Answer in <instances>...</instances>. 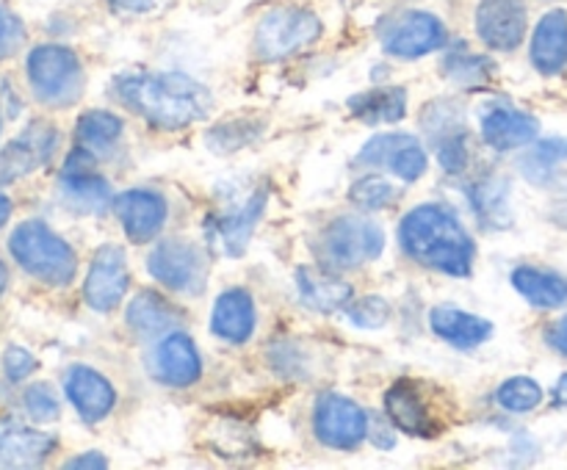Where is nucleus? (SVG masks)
Here are the masks:
<instances>
[{"mask_svg": "<svg viewBox=\"0 0 567 470\" xmlns=\"http://www.w3.org/2000/svg\"><path fill=\"white\" fill-rule=\"evenodd\" d=\"M11 210H14V202H11V199L6 197V194H0V230H3V227L9 224Z\"/></svg>", "mask_w": 567, "mask_h": 470, "instance_id": "09e8293b", "label": "nucleus"}, {"mask_svg": "<svg viewBox=\"0 0 567 470\" xmlns=\"http://www.w3.org/2000/svg\"><path fill=\"white\" fill-rule=\"evenodd\" d=\"M554 407H567V374L554 387Z\"/></svg>", "mask_w": 567, "mask_h": 470, "instance_id": "de8ad7c7", "label": "nucleus"}, {"mask_svg": "<svg viewBox=\"0 0 567 470\" xmlns=\"http://www.w3.org/2000/svg\"><path fill=\"white\" fill-rule=\"evenodd\" d=\"M175 0H109L114 14L122 17H158L164 14Z\"/></svg>", "mask_w": 567, "mask_h": 470, "instance_id": "37998d69", "label": "nucleus"}, {"mask_svg": "<svg viewBox=\"0 0 567 470\" xmlns=\"http://www.w3.org/2000/svg\"><path fill=\"white\" fill-rule=\"evenodd\" d=\"M513 288L535 307L551 310L567 304V276L557 274V271L537 269V265H518L513 271Z\"/></svg>", "mask_w": 567, "mask_h": 470, "instance_id": "bb28decb", "label": "nucleus"}, {"mask_svg": "<svg viewBox=\"0 0 567 470\" xmlns=\"http://www.w3.org/2000/svg\"><path fill=\"white\" fill-rule=\"evenodd\" d=\"M127 326L142 337H158L181 321V310L155 291H138L127 304Z\"/></svg>", "mask_w": 567, "mask_h": 470, "instance_id": "a878e982", "label": "nucleus"}, {"mask_svg": "<svg viewBox=\"0 0 567 470\" xmlns=\"http://www.w3.org/2000/svg\"><path fill=\"white\" fill-rule=\"evenodd\" d=\"M399 243L410 260L452 276H471L474 241L452 208L437 202L419 205L399 224Z\"/></svg>", "mask_w": 567, "mask_h": 470, "instance_id": "f03ea898", "label": "nucleus"}, {"mask_svg": "<svg viewBox=\"0 0 567 470\" xmlns=\"http://www.w3.org/2000/svg\"><path fill=\"white\" fill-rule=\"evenodd\" d=\"M349 114L365 125H393L408 114V92L402 86H374L349 97Z\"/></svg>", "mask_w": 567, "mask_h": 470, "instance_id": "393cba45", "label": "nucleus"}, {"mask_svg": "<svg viewBox=\"0 0 567 470\" xmlns=\"http://www.w3.org/2000/svg\"><path fill=\"white\" fill-rule=\"evenodd\" d=\"M114 213L133 243H147L164 230L169 205L164 194L150 191V188H131L114 197Z\"/></svg>", "mask_w": 567, "mask_h": 470, "instance_id": "4468645a", "label": "nucleus"}, {"mask_svg": "<svg viewBox=\"0 0 567 470\" xmlns=\"http://www.w3.org/2000/svg\"><path fill=\"white\" fill-rule=\"evenodd\" d=\"M537 133H540V122L526 111L513 108V105H491L482 114V138L496 153L529 147Z\"/></svg>", "mask_w": 567, "mask_h": 470, "instance_id": "aec40b11", "label": "nucleus"}, {"mask_svg": "<svg viewBox=\"0 0 567 470\" xmlns=\"http://www.w3.org/2000/svg\"><path fill=\"white\" fill-rule=\"evenodd\" d=\"M153 376L169 387H192L203 376V359L186 332H169L153 348Z\"/></svg>", "mask_w": 567, "mask_h": 470, "instance_id": "2eb2a0df", "label": "nucleus"}, {"mask_svg": "<svg viewBox=\"0 0 567 470\" xmlns=\"http://www.w3.org/2000/svg\"><path fill=\"white\" fill-rule=\"evenodd\" d=\"M385 412L399 431L413 437H435L441 424L432 415L430 404L419 393V385L408 379L393 382L391 390L385 393Z\"/></svg>", "mask_w": 567, "mask_h": 470, "instance_id": "6ab92c4d", "label": "nucleus"}, {"mask_svg": "<svg viewBox=\"0 0 567 470\" xmlns=\"http://www.w3.org/2000/svg\"><path fill=\"white\" fill-rule=\"evenodd\" d=\"M0 133H3V114H0Z\"/></svg>", "mask_w": 567, "mask_h": 470, "instance_id": "3c124183", "label": "nucleus"}, {"mask_svg": "<svg viewBox=\"0 0 567 470\" xmlns=\"http://www.w3.org/2000/svg\"><path fill=\"white\" fill-rule=\"evenodd\" d=\"M297 288L305 307L316 313H336L352 302V285L324 269H299Z\"/></svg>", "mask_w": 567, "mask_h": 470, "instance_id": "b1692460", "label": "nucleus"}, {"mask_svg": "<svg viewBox=\"0 0 567 470\" xmlns=\"http://www.w3.org/2000/svg\"><path fill=\"white\" fill-rule=\"evenodd\" d=\"M443 44H446V25L430 11H404L388 31H382V48L393 59H421L441 50Z\"/></svg>", "mask_w": 567, "mask_h": 470, "instance_id": "9d476101", "label": "nucleus"}, {"mask_svg": "<svg viewBox=\"0 0 567 470\" xmlns=\"http://www.w3.org/2000/svg\"><path fill=\"white\" fill-rule=\"evenodd\" d=\"M468 199L480 216L482 227L487 230H504L513 224V210H509V182L502 177H485L468 188Z\"/></svg>", "mask_w": 567, "mask_h": 470, "instance_id": "cd10ccee", "label": "nucleus"}, {"mask_svg": "<svg viewBox=\"0 0 567 470\" xmlns=\"http://www.w3.org/2000/svg\"><path fill=\"white\" fill-rule=\"evenodd\" d=\"M496 401L507 412H532V409L540 407L543 387L535 379H529V376H513V379L498 385Z\"/></svg>", "mask_w": 567, "mask_h": 470, "instance_id": "473e14b6", "label": "nucleus"}, {"mask_svg": "<svg viewBox=\"0 0 567 470\" xmlns=\"http://www.w3.org/2000/svg\"><path fill=\"white\" fill-rule=\"evenodd\" d=\"M435 147L443 171H446V175H463L465 166H468V136H465V130L449 133V136L437 138Z\"/></svg>", "mask_w": 567, "mask_h": 470, "instance_id": "58836bf2", "label": "nucleus"}, {"mask_svg": "<svg viewBox=\"0 0 567 470\" xmlns=\"http://www.w3.org/2000/svg\"><path fill=\"white\" fill-rule=\"evenodd\" d=\"M266 130L264 119H255V116H238V119H227L221 125L210 127L205 133V144L210 147V153L230 155L236 149H244L247 144L258 142Z\"/></svg>", "mask_w": 567, "mask_h": 470, "instance_id": "c756f323", "label": "nucleus"}, {"mask_svg": "<svg viewBox=\"0 0 567 470\" xmlns=\"http://www.w3.org/2000/svg\"><path fill=\"white\" fill-rule=\"evenodd\" d=\"M22 39H25V28H22L20 17L11 14L6 6H0V61L14 55L20 50Z\"/></svg>", "mask_w": 567, "mask_h": 470, "instance_id": "a19ab883", "label": "nucleus"}, {"mask_svg": "<svg viewBox=\"0 0 567 470\" xmlns=\"http://www.w3.org/2000/svg\"><path fill=\"white\" fill-rule=\"evenodd\" d=\"M443 75L449 77L452 83L465 88H476V86H487L496 75V64L485 55H460L452 53L443 59Z\"/></svg>", "mask_w": 567, "mask_h": 470, "instance_id": "2f4dec72", "label": "nucleus"}, {"mask_svg": "<svg viewBox=\"0 0 567 470\" xmlns=\"http://www.w3.org/2000/svg\"><path fill=\"white\" fill-rule=\"evenodd\" d=\"M59 147V130L50 122H31L14 142L0 149V182L20 180L37 166H48Z\"/></svg>", "mask_w": 567, "mask_h": 470, "instance_id": "9b49d317", "label": "nucleus"}, {"mask_svg": "<svg viewBox=\"0 0 567 470\" xmlns=\"http://www.w3.org/2000/svg\"><path fill=\"white\" fill-rule=\"evenodd\" d=\"M6 288H9V269H6V263L0 260V296L6 293Z\"/></svg>", "mask_w": 567, "mask_h": 470, "instance_id": "8fccbe9b", "label": "nucleus"}, {"mask_svg": "<svg viewBox=\"0 0 567 470\" xmlns=\"http://www.w3.org/2000/svg\"><path fill=\"white\" fill-rule=\"evenodd\" d=\"M388 169H391L393 175L404 182H415L419 177H424L426 153H424V147L419 144V138L410 136L408 142H404L402 147L391 155V160H388Z\"/></svg>", "mask_w": 567, "mask_h": 470, "instance_id": "c9c22d12", "label": "nucleus"}, {"mask_svg": "<svg viewBox=\"0 0 567 470\" xmlns=\"http://www.w3.org/2000/svg\"><path fill=\"white\" fill-rule=\"evenodd\" d=\"M64 393L86 424H100L103 418H109L116 404L114 385L89 365H72L66 370Z\"/></svg>", "mask_w": 567, "mask_h": 470, "instance_id": "dca6fc26", "label": "nucleus"}, {"mask_svg": "<svg viewBox=\"0 0 567 470\" xmlns=\"http://www.w3.org/2000/svg\"><path fill=\"white\" fill-rule=\"evenodd\" d=\"M9 252L25 274L44 285L64 288L78 274L75 249L39 219H28L14 227L9 238Z\"/></svg>", "mask_w": 567, "mask_h": 470, "instance_id": "7ed1b4c3", "label": "nucleus"}, {"mask_svg": "<svg viewBox=\"0 0 567 470\" xmlns=\"http://www.w3.org/2000/svg\"><path fill=\"white\" fill-rule=\"evenodd\" d=\"M266 197H269V194H266L264 186L252 188L247 197L227 205V208L221 210V213H216V219L210 221V224H214V232L219 236L221 247H225V252L230 254V258H238V254L247 249L249 238H252L255 227H258L260 216H264L266 210Z\"/></svg>", "mask_w": 567, "mask_h": 470, "instance_id": "f3484780", "label": "nucleus"}, {"mask_svg": "<svg viewBox=\"0 0 567 470\" xmlns=\"http://www.w3.org/2000/svg\"><path fill=\"white\" fill-rule=\"evenodd\" d=\"M343 310H347V318L360 330H380L391 318V304L382 296H363Z\"/></svg>", "mask_w": 567, "mask_h": 470, "instance_id": "e433bc0d", "label": "nucleus"}, {"mask_svg": "<svg viewBox=\"0 0 567 470\" xmlns=\"http://www.w3.org/2000/svg\"><path fill=\"white\" fill-rule=\"evenodd\" d=\"M529 59L540 75H559L567 66V11L551 9L532 33Z\"/></svg>", "mask_w": 567, "mask_h": 470, "instance_id": "4be33fe9", "label": "nucleus"}, {"mask_svg": "<svg viewBox=\"0 0 567 470\" xmlns=\"http://www.w3.org/2000/svg\"><path fill=\"white\" fill-rule=\"evenodd\" d=\"M147 271L169 291L199 293L205 288V276H208V258L194 241L166 238L150 252Z\"/></svg>", "mask_w": 567, "mask_h": 470, "instance_id": "0eeeda50", "label": "nucleus"}, {"mask_svg": "<svg viewBox=\"0 0 567 470\" xmlns=\"http://www.w3.org/2000/svg\"><path fill=\"white\" fill-rule=\"evenodd\" d=\"M369 415L341 393H321L313 409V431L327 448L352 451L369 435Z\"/></svg>", "mask_w": 567, "mask_h": 470, "instance_id": "6e6552de", "label": "nucleus"}, {"mask_svg": "<svg viewBox=\"0 0 567 470\" xmlns=\"http://www.w3.org/2000/svg\"><path fill=\"white\" fill-rule=\"evenodd\" d=\"M396 188L393 182H388L385 177L380 175H365L360 180L352 182L349 188V202L358 205L360 210H382L388 205L396 202Z\"/></svg>", "mask_w": 567, "mask_h": 470, "instance_id": "72a5a7b5", "label": "nucleus"}, {"mask_svg": "<svg viewBox=\"0 0 567 470\" xmlns=\"http://www.w3.org/2000/svg\"><path fill=\"white\" fill-rule=\"evenodd\" d=\"M61 197L81 213H100L111 202V186L103 175L94 171V155L89 149L75 147L66 155L61 171Z\"/></svg>", "mask_w": 567, "mask_h": 470, "instance_id": "ddd939ff", "label": "nucleus"}, {"mask_svg": "<svg viewBox=\"0 0 567 470\" xmlns=\"http://www.w3.org/2000/svg\"><path fill=\"white\" fill-rule=\"evenodd\" d=\"M114 94L125 108L161 130H183L205 119L214 108V97L203 83L183 72H133L116 77Z\"/></svg>", "mask_w": 567, "mask_h": 470, "instance_id": "f257e3e1", "label": "nucleus"}, {"mask_svg": "<svg viewBox=\"0 0 567 470\" xmlns=\"http://www.w3.org/2000/svg\"><path fill=\"white\" fill-rule=\"evenodd\" d=\"M430 326L441 341L454 348H476L493 335V324L487 318L457 307H435L430 313Z\"/></svg>", "mask_w": 567, "mask_h": 470, "instance_id": "5701e85b", "label": "nucleus"}, {"mask_svg": "<svg viewBox=\"0 0 567 470\" xmlns=\"http://www.w3.org/2000/svg\"><path fill=\"white\" fill-rule=\"evenodd\" d=\"M421 122H424V130L432 142L449 136V133L465 130V116L454 100H432L421 114Z\"/></svg>", "mask_w": 567, "mask_h": 470, "instance_id": "f704fd0d", "label": "nucleus"}, {"mask_svg": "<svg viewBox=\"0 0 567 470\" xmlns=\"http://www.w3.org/2000/svg\"><path fill=\"white\" fill-rule=\"evenodd\" d=\"M385 249V232L374 219L365 216H341V219L330 221L319 238L321 263L327 269L349 271L360 269V265L377 260Z\"/></svg>", "mask_w": 567, "mask_h": 470, "instance_id": "39448f33", "label": "nucleus"}, {"mask_svg": "<svg viewBox=\"0 0 567 470\" xmlns=\"http://www.w3.org/2000/svg\"><path fill=\"white\" fill-rule=\"evenodd\" d=\"M109 464V459L103 457V453L97 451H89V453H78L75 459H70V462L64 464V468H105Z\"/></svg>", "mask_w": 567, "mask_h": 470, "instance_id": "a18cd8bd", "label": "nucleus"}, {"mask_svg": "<svg viewBox=\"0 0 567 470\" xmlns=\"http://www.w3.org/2000/svg\"><path fill=\"white\" fill-rule=\"evenodd\" d=\"M55 437L20 420H0V468H39L55 451Z\"/></svg>", "mask_w": 567, "mask_h": 470, "instance_id": "a211bd4d", "label": "nucleus"}, {"mask_svg": "<svg viewBox=\"0 0 567 470\" xmlns=\"http://www.w3.org/2000/svg\"><path fill=\"white\" fill-rule=\"evenodd\" d=\"M529 28V11L524 0H480L476 6V36L498 53L520 48Z\"/></svg>", "mask_w": 567, "mask_h": 470, "instance_id": "f8f14e48", "label": "nucleus"}, {"mask_svg": "<svg viewBox=\"0 0 567 470\" xmlns=\"http://www.w3.org/2000/svg\"><path fill=\"white\" fill-rule=\"evenodd\" d=\"M255 321H258V313H255L252 296L244 288H230V291L219 293V299L214 302L210 330L225 343L241 346L252 337Z\"/></svg>", "mask_w": 567, "mask_h": 470, "instance_id": "412c9836", "label": "nucleus"}, {"mask_svg": "<svg viewBox=\"0 0 567 470\" xmlns=\"http://www.w3.org/2000/svg\"><path fill=\"white\" fill-rule=\"evenodd\" d=\"M321 20L299 6H280L260 17L255 28V55L260 61H286L321 36Z\"/></svg>", "mask_w": 567, "mask_h": 470, "instance_id": "423d86ee", "label": "nucleus"}, {"mask_svg": "<svg viewBox=\"0 0 567 470\" xmlns=\"http://www.w3.org/2000/svg\"><path fill=\"white\" fill-rule=\"evenodd\" d=\"M28 86L48 108H70L86 88V75L75 50L64 44H39L25 61Z\"/></svg>", "mask_w": 567, "mask_h": 470, "instance_id": "20e7f679", "label": "nucleus"}, {"mask_svg": "<svg viewBox=\"0 0 567 470\" xmlns=\"http://www.w3.org/2000/svg\"><path fill=\"white\" fill-rule=\"evenodd\" d=\"M39 368L37 357L22 346H9L3 352V374L9 382H25Z\"/></svg>", "mask_w": 567, "mask_h": 470, "instance_id": "79ce46f5", "label": "nucleus"}, {"mask_svg": "<svg viewBox=\"0 0 567 470\" xmlns=\"http://www.w3.org/2000/svg\"><path fill=\"white\" fill-rule=\"evenodd\" d=\"M548 219H551L557 227H563V230H567V202L554 205V208L548 210Z\"/></svg>", "mask_w": 567, "mask_h": 470, "instance_id": "49530a36", "label": "nucleus"}, {"mask_svg": "<svg viewBox=\"0 0 567 470\" xmlns=\"http://www.w3.org/2000/svg\"><path fill=\"white\" fill-rule=\"evenodd\" d=\"M565 160L567 138H546V142L535 144V147L520 158V169H524L526 180H532L535 186H548Z\"/></svg>", "mask_w": 567, "mask_h": 470, "instance_id": "7c9ffc66", "label": "nucleus"}, {"mask_svg": "<svg viewBox=\"0 0 567 470\" xmlns=\"http://www.w3.org/2000/svg\"><path fill=\"white\" fill-rule=\"evenodd\" d=\"M22 407L39 424H48V420L59 418V398H55L53 387L44 385V382L25 387V393H22Z\"/></svg>", "mask_w": 567, "mask_h": 470, "instance_id": "ea45409f", "label": "nucleus"}, {"mask_svg": "<svg viewBox=\"0 0 567 470\" xmlns=\"http://www.w3.org/2000/svg\"><path fill=\"white\" fill-rule=\"evenodd\" d=\"M546 343L554 348V352L565 354V357H567V315H563V318L554 321V324L548 326Z\"/></svg>", "mask_w": 567, "mask_h": 470, "instance_id": "c03bdc74", "label": "nucleus"}, {"mask_svg": "<svg viewBox=\"0 0 567 470\" xmlns=\"http://www.w3.org/2000/svg\"><path fill=\"white\" fill-rule=\"evenodd\" d=\"M127 288H131V269H127L125 249L116 243H103L94 252L83 280V299L97 313H111L125 299Z\"/></svg>", "mask_w": 567, "mask_h": 470, "instance_id": "1a4fd4ad", "label": "nucleus"}, {"mask_svg": "<svg viewBox=\"0 0 567 470\" xmlns=\"http://www.w3.org/2000/svg\"><path fill=\"white\" fill-rule=\"evenodd\" d=\"M122 130H125V122L120 116L103 108H92L78 119L75 142L78 147L89 149L97 158V155H109L120 144Z\"/></svg>", "mask_w": 567, "mask_h": 470, "instance_id": "c85d7f7f", "label": "nucleus"}, {"mask_svg": "<svg viewBox=\"0 0 567 470\" xmlns=\"http://www.w3.org/2000/svg\"><path fill=\"white\" fill-rule=\"evenodd\" d=\"M410 138V133H380V136L371 138L360 155L354 158V166H371V169H380V166H388L391 155L402 147Z\"/></svg>", "mask_w": 567, "mask_h": 470, "instance_id": "4c0bfd02", "label": "nucleus"}]
</instances>
